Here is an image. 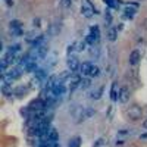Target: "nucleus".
<instances>
[{
    "mask_svg": "<svg viewBox=\"0 0 147 147\" xmlns=\"http://www.w3.org/2000/svg\"><path fill=\"white\" fill-rule=\"evenodd\" d=\"M116 37H118V30L113 28V27H110V28L107 30V38H109L110 41H115Z\"/></svg>",
    "mask_w": 147,
    "mask_h": 147,
    "instance_id": "obj_11",
    "label": "nucleus"
},
{
    "mask_svg": "<svg viewBox=\"0 0 147 147\" xmlns=\"http://www.w3.org/2000/svg\"><path fill=\"white\" fill-rule=\"evenodd\" d=\"M57 31H59V27H57V25H52V27H50V30H49V32L53 34V35H55V34H57Z\"/></svg>",
    "mask_w": 147,
    "mask_h": 147,
    "instance_id": "obj_29",
    "label": "nucleus"
},
{
    "mask_svg": "<svg viewBox=\"0 0 147 147\" xmlns=\"http://www.w3.org/2000/svg\"><path fill=\"white\" fill-rule=\"evenodd\" d=\"M81 13L84 15V18H87V19H90V18L94 15V7H93V5L88 2V0H84V2H82Z\"/></svg>",
    "mask_w": 147,
    "mask_h": 147,
    "instance_id": "obj_1",
    "label": "nucleus"
},
{
    "mask_svg": "<svg viewBox=\"0 0 147 147\" xmlns=\"http://www.w3.org/2000/svg\"><path fill=\"white\" fill-rule=\"evenodd\" d=\"M31 112H41V110H46V103L43 99H38V100H34L31 102V105L28 106Z\"/></svg>",
    "mask_w": 147,
    "mask_h": 147,
    "instance_id": "obj_3",
    "label": "nucleus"
},
{
    "mask_svg": "<svg viewBox=\"0 0 147 147\" xmlns=\"http://www.w3.org/2000/svg\"><path fill=\"white\" fill-rule=\"evenodd\" d=\"M65 85H62V84H56L55 87L52 88V94H55L56 97H59V96H62L63 93H65Z\"/></svg>",
    "mask_w": 147,
    "mask_h": 147,
    "instance_id": "obj_7",
    "label": "nucleus"
},
{
    "mask_svg": "<svg viewBox=\"0 0 147 147\" xmlns=\"http://www.w3.org/2000/svg\"><path fill=\"white\" fill-rule=\"evenodd\" d=\"M35 78L38 81H44L47 78V74H46V69H37L35 71Z\"/></svg>",
    "mask_w": 147,
    "mask_h": 147,
    "instance_id": "obj_13",
    "label": "nucleus"
},
{
    "mask_svg": "<svg viewBox=\"0 0 147 147\" xmlns=\"http://www.w3.org/2000/svg\"><path fill=\"white\" fill-rule=\"evenodd\" d=\"M102 93H103V87H100V88H97V90H94V91H91L90 93V97H91V99H100V97H102Z\"/></svg>",
    "mask_w": 147,
    "mask_h": 147,
    "instance_id": "obj_20",
    "label": "nucleus"
},
{
    "mask_svg": "<svg viewBox=\"0 0 147 147\" xmlns=\"http://www.w3.org/2000/svg\"><path fill=\"white\" fill-rule=\"evenodd\" d=\"M103 141H105L103 138H99V140H97V141L94 143V147H100V146L103 144Z\"/></svg>",
    "mask_w": 147,
    "mask_h": 147,
    "instance_id": "obj_31",
    "label": "nucleus"
},
{
    "mask_svg": "<svg viewBox=\"0 0 147 147\" xmlns=\"http://www.w3.org/2000/svg\"><path fill=\"white\" fill-rule=\"evenodd\" d=\"M94 113H96V110H94L93 107H85L84 112H82V121H85L87 118H91Z\"/></svg>",
    "mask_w": 147,
    "mask_h": 147,
    "instance_id": "obj_12",
    "label": "nucleus"
},
{
    "mask_svg": "<svg viewBox=\"0 0 147 147\" xmlns=\"http://www.w3.org/2000/svg\"><path fill=\"white\" fill-rule=\"evenodd\" d=\"M81 146V137H74L69 140V144L68 147H80Z\"/></svg>",
    "mask_w": 147,
    "mask_h": 147,
    "instance_id": "obj_17",
    "label": "nucleus"
},
{
    "mask_svg": "<svg viewBox=\"0 0 147 147\" xmlns=\"http://www.w3.org/2000/svg\"><path fill=\"white\" fill-rule=\"evenodd\" d=\"M90 85H91V80H90V78H82L81 82H80V87H81L82 90L90 88Z\"/></svg>",
    "mask_w": 147,
    "mask_h": 147,
    "instance_id": "obj_19",
    "label": "nucleus"
},
{
    "mask_svg": "<svg viewBox=\"0 0 147 147\" xmlns=\"http://www.w3.org/2000/svg\"><path fill=\"white\" fill-rule=\"evenodd\" d=\"M28 93V88L27 87H24V85H21V87H18L15 91H13V94L16 96V97H22L24 94H27Z\"/></svg>",
    "mask_w": 147,
    "mask_h": 147,
    "instance_id": "obj_14",
    "label": "nucleus"
},
{
    "mask_svg": "<svg viewBox=\"0 0 147 147\" xmlns=\"http://www.w3.org/2000/svg\"><path fill=\"white\" fill-rule=\"evenodd\" d=\"M80 66H81V65H80V60H78L77 57H72V56H71V57L68 59V68H69L71 71H77Z\"/></svg>",
    "mask_w": 147,
    "mask_h": 147,
    "instance_id": "obj_6",
    "label": "nucleus"
},
{
    "mask_svg": "<svg viewBox=\"0 0 147 147\" xmlns=\"http://www.w3.org/2000/svg\"><path fill=\"white\" fill-rule=\"evenodd\" d=\"M141 115H143V109H141L140 106H137V105H132V106L128 109V116H129V119H132V121L141 119Z\"/></svg>",
    "mask_w": 147,
    "mask_h": 147,
    "instance_id": "obj_2",
    "label": "nucleus"
},
{
    "mask_svg": "<svg viewBox=\"0 0 147 147\" xmlns=\"http://www.w3.org/2000/svg\"><path fill=\"white\" fill-rule=\"evenodd\" d=\"M40 147H60V144H57L56 141H50V140H47V141H43Z\"/></svg>",
    "mask_w": 147,
    "mask_h": 147,
    "instance_id": "obj_23",
    "label": "nucleus"
},
{
    "mask_svg": "<svg viewBox=\"0 0 147 147\" xmlns=\"http://www.w3.org/2000/svg\"><path fill=\"white\" fill-rule=\"evenodd\" d=\"M2 93H3L5 96H12V94H13L12 85H6V84H3V87H2Z\"/></svg>",
    "mask_w": 147,
    "mask_h": 147,
    "instance_id": "obj_21",
    "label": "nucleus"
},
{
    "mask_svg": "<svg viewBox=\"0 0 147 147\" xmlns=\"http://www.w3.org/2000/svg\"><path fill=\"white\" fill-rule=\"evenodd\" d=\"M143 127H144V128H146V129H147V119H146V121H144V122H143Z\"/></svg>",
    "mask_w": 147,
    "mask_h": 147,
    "instance_id": "obj_35",
    "label": "nucleus"
},
{
    "mask_svg": "<svg viewBox=\"0 0 147 147\" xmlns=\"http://www.w3.org/2000/svg\"><path fill=\"white\" fill-rule=\"evenodd\" d=\"M88 75H90L91 78H97V77L100 75V68L96 66V65H93L91 69H90V74H88Z\"/></svg>",
    "mask_w": 147,
    "mask_h": 147,
    "instance_id": "obj_15",
    "label": "nucleus"
},
{
    "mask_svg": "<svg viewBox=\"0 0 147 147\" xmlns=\"http://www.w3.org/2000/svg\"><path fill=\"white\" fill-rule=\"evenodd\" d=\"M37 37H38V35H37ZM37 37H35V32H28L25 40H27V43H32L34 44V41L37 40Z\"/></svg>",
    "mask_w": 147,
    "mask_h": 147,
    "instance_id": "obj_25",
    "label": "nucleus"
},
{
    "mask_svg": "<svg viewBox=\"0 0 147 147\" xmlns=\"http://www.w3.org/2000/svg\"><path fill=\"white\" fill-rule=\"evenodd\" d=\"M124 13H125V16L127 18H129V19H132L134 18V15H136V7H132V6H128L125 10H124Z\"/></svg>",
    "mask_w": 147,
    "mask_h": 147,
    "instance_id": "obj_16",
    "label": "nucleus"
},
{
    "mask_svg": "<svg viewBox=\"0 0 147 147\" xmlns=\"http://www.w3.org/2000/svg\"><path fill=\"white\" fill-rule=\"evenodd\" d=\"M59 138V132L55 129V128H50L47 132V140H50V141H56Z\"/></svg>",
    "mask_w": 147,
    "mask_h": 147,
    "instance_id": "obj_9",
    "label": "nucleus"
},
{
    "mask_svg": "<svg viewBox=\"0 0 147 147\" xmlns=\"http://www.w3.org/2000/svg\"><path fill=\"white\" fill-rule=\"evenodd\" d=\"M91 63L90 62H84L81 66H80V71H81V74H82V75H88V74H90V69H91Z\"/></svg>",
    "mask_w": 147,
    "mask_h": 147,
    "instance_id": "obj_10",
    "label": "nucleus"
},
{
    "mask_svg": "<svg viewBox=\"0 0 147 147\" xmlns=\"http://www.w3.org/2000/svg\"><path fill=\"white\" fill-rule=\"evenodd\" d=\"M97 41H99V38H96V35H93L91 32L87 35V37H85V43H87V44H94V43H97Z\"/></svg>",
    "mask_w": 147,
    "mask_h": 147,
    "instance_id": "obj_22",
    "label": "nucleus"
},
{
    "mask_svg": "<svg viewBox=\"0 0 147 147\" xmlns=\"http://www.w3.org/2000/svg\"><path fill=\"white\" fill-rule=\"evenodd\" d=\"M118 99L121 103H127L129 100V90L127 87H122L121 91H119V96H118Z\"/></svg>",
    "mask_w": 147,
    "mask_h": 147,
    "instance_id": "obj_4",
    "label": "nucleus"
},
{
    "mask_svg": "<svg viewBox=\"0 0 147 147\" xmlns=\"http://www.w3.org/2000/svg\"><path fill=\"white\" fill-rule=\"evenodd\" d=\"M85 44H87V43H85V40L81 41V43H77V52H82L84 49H85Z\"/></svg>",
    "mask_w": 147,
    "mask_h": 147,
    "instance_id": "obj_27",
    "label": "nucleus"
},
{
    "mask_svg": "<svg viewBox=\"0 0 147 147\" xmlns=\"http://www.w3.org/2000/svg\"><path fill=\"white\" fill-rule=\"evenodd\" d=\"M72 5V0H62V6L63 7H69Z\"/></svg>",
    "mask_w": 147,
    "mask_h": 147,
    "instance_id": "obj_30",
    "label": "nucleus"
},
{
    "mask_svg": "<svg viewBox=\"0 0 147 147\" xmlns=\"http://www.w3.org/2000/svg\"><path fill=\"white\" fill-rule=\"evenodd\" d=\"M81 77L80 75H72L71 78H69V82H71V90H74L75 87H78L80 85V82H81Z\"/></svg>",
    "mask_w": 147,
    "mask_h": 147,
    "instance_id": "obj_8",
    "label": "nucleus"
},
{
    "mask_svg": "<svg viewBox=\"0 0 147 147\" xmlns=\"http://www.w3.org/2000/svg\"><path fill=\"white\" fill-rule=\"evenodd\" d=\"M118 93H116V82H113V85H112V90H110V99H112L113 102L115 100H118Z\"/></svg>",
    "mask_w": 147,
    "mask_h": 147,
    "instance_id": "obj_24",
    "label": "nucleus"
},
{
    "mask_svg": "<svg viewBox=\"0 0 147 147\" xmlns=\"http://www.w3.org/2000/svg\"><path fill=\"white\" fill-rule=\"evenodd\" d=\"M106 5L109 7H118V3H116V0H105Z\"/></svg>",
    "mask_w": 147,
    "mask_h": 147,
    "instance_id": "obj_28",
    "label": "nucleus"
},
{
    "mask_svg": "<svg viewBox=\"0 0 147 147\" xmlns=\"http://www.w3.org/2000/svg\"><path fill=\"white\" fill-rule=\"evenodd\" d=\"M119 134H121V136H125L127 131H125V129H122V131H119Z\"/></svg>",
    "mask_w": 147,
    "mask_h": 147,
    "instance_id": "obj_34",
    "label": "nucleus"
},
{
    "mask_svg": "<svg viewBox=\"0 0 147 147\" xmlns=\"http://www.w3.org/2000/svg\"><path fill=\"white\" fill-rule=\"evenodd\" d=\"M140 57H141V53L140 50H132L131 55H129V65H137L140 62Z\"/></svg>",
    "mask_w": 147,
    "mask_h": 147,
    "instance_id": "obj_5",
    "label": "nucleus"
},
{
    "mask_svg": "<svg viewBox=\"0 0 147 147\" xmlns=\"http://www.w3.org/2000/svg\"><path fill=\"white\" fill-rule=\"evenodd\" d=\"M9 27H10V31H15V30H21V28H22V22H21V21H10Z\"/></svg>",
    "mask_w": 147,
    "mask_h": 147,
    "instance_id": "obj_18",
    "label": "nucleus"
},
{
    "mask_svg": "<svg viewBox=\"0 0 147 147\" xmlns=\"http://www.w3.org/2000/svg\"><path fill=\"white\" fill-rule=\"evenodd\" d=\"M7 6H13V0H5Z\"/></svg>",
    "mask_w": 147,
    "mask_h": 147,
    "instance_id": "obj_32",
    "label": "nucleus"
},
{
    "mask_svg": "<svg viewBox=\"0 0 147 147\" xmlns=\"http://www.w3.org/2000/svg\"><path fill=\"white\" fill-rule=\"evenodd\" d=\"M140 137H141L143 140H147V132H146V134H141V136H140Z\"/></svg>",
    "mask_w": 147,
    "mask_h": 147,
    "instance_id": "obj_33",
    "label": "nucleus"
},
{
    "mask_svg": "<svg viewBox=\"0 0 147 147\" xmlns=\"http://www.w3.org/2000/svg\"><path fill=\"white\" fill-rule=\"evenodd\" d=\"M93 35H96V38H99V37H100V32H99V27H97V25H93L91 27V31H90Z\"/></svg>",
    "mask_w": 147,
    "mask_h": 147,
    "instance_id": "obj_26",
    "label": "nucleus"
}]
</instances>
